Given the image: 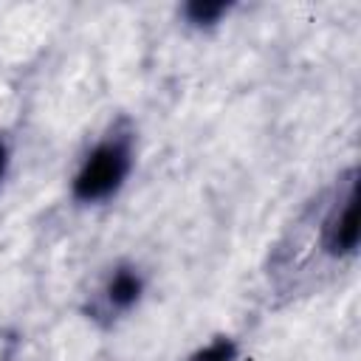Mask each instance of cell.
Returning <instances> with one entry per match:
<instances>
[{
    "label": "cell",
    "mask_w": 361,
    "mask_h": 361,
    "mask_svg": "<svg viewBox=\"0 0 361 361\" xmlns=\"http://www.w3.org/2000/svg\"><path fill=\"white\" fill-rule=\"evenodd\" d=\"M133 144H135L133 124L127 118H118L107 130V135L82 161L71 183L73 197L82 203H99V200L113 197L124 186L133 169Z\"/></svg>",
    "instance_id": "cell-1"
},
{
    "label": "cell",
    "mask_w": 361,
    "mask_h": 361,
    "mask_svg": "<svg viewBox=\"0 0 361 361\" xmlns=\"http://www.w3.org/2000/svg\"><path fill=\"white\" fill-rule=\"evenodd\" d=\"M319 245L333 259L353 257L358 248V169L355 166H350L336 183V195L319 226Z\"/></svg>",
    "instance_id": "cell-2"
},
{
    "label": "cell",
    "mask_w": 361,
    "mask_h": 361,
    "mask_svg": "<svg viewBox=\"0 0 361 361\" xmlns=\"http://www.w3.org/2000/svg\"><path fill=\"white\" fill-rule=\"evenodd\" d=\"M141 290H144L141 274H138L133 265H118V268L110 274L107 285L102 288L99 302L90 307V310H93V319L107 316V322H113L118 313H127V310L141 299Z\"/></svg>",
    "instance_id": "cell-3"
},
{
    "label": "cell",
    "mask_w": 361,
    "mask_h": 361,
    "mask_svg": "<svg viewBox=\"0 0 361 361\" xmlns=\"http://www.w3.org/2000/svg\"><path fill=\"white\" fill-rule=\"evenodd\" d=\"M226 11H228V3H209V0H195L183 6L186 20L195 25H214Z\"/></svg>",
    "instance_id": "cell-4"
},
{
    "label": "cell",
    "mask_w": 361,
    "mask_h": 361,
    "mask_svg": "<svg viewBox=\"0 0 361 361\" xmlns=\"http://www.w3.org/2000/svg\"><path fill=\"white\" fill-rule=\"evenodd\" d=\"M237 358V344L226 336L209 341L206 347H200L197 353L189 355V361H234Z\"/></svg>",
    "instance_id": "cell-5"
},
{
    "label": "cell",
    "mask_w": 361,
    "mask_h": 361,
    "mask_svg": "<svg viewBox=\"0 0 361 361\" xmlns=\"http://www.w3.org/2000/svg\"><path fill=\"white\" fill-rule=\"evenodd\" d=\"M6 166H8V147L0 141V180H3V175H6Z\"/></svg>",
    "instance_id": "cell-6"
}]
</instances>
